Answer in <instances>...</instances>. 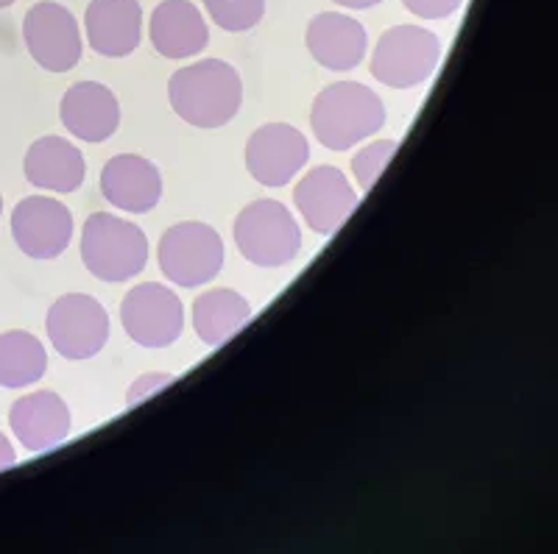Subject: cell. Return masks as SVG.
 <instances>
[{"mask_svg": "<svg viewBox=\"0 0 558 554\" xmlns=\"http://www.w3.org/2000/svg\"><path fill=\"white\" fill-rule=\"evenodd\" d=\"M168 98L184 123L196 128H221L241 112V73L221 59H202L173 73Z\"/></svg>", "mask_w": 558, "mask_h": 554, "instance_id": "cell-1", "label": "cell"}, {"mask_svg": "<svg viewBox=\"0 0 558 554\" xmlns=\"http://www.w3.org/2000/svg\"><path fill=\"white\" fill-rule=\"evenodd\" d=\"M311 126L324 148L349 151L386 126V107L366 84L336 82L316 95Z\"/></svg>", "mask_w": 558, "mask_h": 554, "instance_id": "cell-2", "label": "cell"}, {"mask_svg": "<svg viewBox=\"0 0 558 554\" xmlns=\"http://www.w3.org/2000/svg\"><path fill=\"white\" fill-rule=\"evenodd\" d=\"M82 259L101 282H126L146 271L148 237L137 223L96 212L82 229Z\"/></svg>", "mask_w": 558, "mask_h": 554, "instance_id": "cell-3", "label": "cell"}, {"mask_svg": "<svg viewBox=\"0 0 558 554\" xmlns=\"http://www.w3.org/2000/svg\"><path fill=\"white\" fill-rule=\"evenodd\" d=\"M235 246L257 268H282L302 251V229L286 204L274 198L252 201L235 218Z\"/></svg>", "mask_w": 558, "mask_h": 554, "instance_id": "cell-4", "label": "cell"}, {"mask_svg": "<svg viewBox=\"0 0 558 554\" xmlns=\"http://www.w3.org/2000/svg\"><path fill=\"white\" fill-rule=\"evenodd\" d=\"M441 62V39L422 26H393L372 53V76L391 89L425 84Z\"/></svg>", "mask_w": 558, "mask_h": 554, "instance_id": "cell-5", "label": "cell"}, {"mask_svg": "<svg viewBox=\"0 0 558 554\" xmlns=\"http://www.w3.org/2000/svg\"><path fill=\"white\" fill-rule=\"evenodd\" d=\"M159 268L179 287H198L221 273L223 239L207 223L184 221L159 237Z\"/></svg>", "mask_w": 558, "mask_h": 554, "instance_id": "cell-6", "label": "cell"}, {"mask_svg": "<svg viewBox=\"0 0 558 554\" xmlns=\"http://www.w3.org/2000/svg\"><path fill=\"white\" fill-rule=\"evenodd\" d=\"M45 329L64 359H89L109 341V312L87 293H68L48 309Z\"/></svg>", "mask_w": 558, "mask_h": 554, "instance_id": "cell-7", "label": "cell"}, {"mask_svg": "<svg viewBox=\"0 0 558 554\" xmlns=\"http://www.w3.org/2000/svg\"><path fill=\"white\" fill-rule=\"evenodd\" d=\"M121 323L137 346L166 348L182 337L184 307L171 287L143 282L123 298Z\"/></svg>", "mask_w": 558, "mask_h": 554, "instance_id": "cell-8", "label": "cell"}, {"mask_svg": "<svg viewBox=\"0 0 558 554\" xmlns=\"http://www.w3.org/2000/svg\"><path fill=\"white\" fill-rule=\"evenodd\" d=\"M23 39L34 62L48 73H68L82 62L84 42L78 20L62 3H34L23 17Z\"/></svg>", "mask_w": 558, "mask_h": 554, "instance_id": "cell-9", "label": "cell"}, {"mask_svg": "<svg viewBox=\"0 0 558 554\" xmlns=\"http://www.w3.org/2000/svg\"><path fill=\"white\" fill-rule=\"evenodd\" d=\"M307 159V137L288 123H266L246 143V168L263 187H286Z\"/></svg>", "mask_w": 558, "mask_h": 554, "instance_id": "cell-10", "label": "cell"}, {"mask_svg": "<svg viewBox=\"0 0 558 554\" xmlns=\"http://www.w3.org/2000/svg\"><path fill=\"white\" fill-rule=\"evenodd\" d=\"M12 234L32 259H57L73 239V214L51 196H28L14 207Z\"/></svg>", "mask_w": 558, "mask_h": 554, "instance_id": "cell-11", "label": "cell"}, {"mask_svg": "<svg viewBox=\"0 0 558 554\" xmlns=\"http://www.w3.org/2000/svg\"><path fill=\"white\" fill-rule=\"evenodd\" d=\"M293 201L305 218L307 229L316 234H332L349 214L357 209V193L349 184L347 173H341L332 164H318L302 176V182L293 189Z\"/></svg>", "mask_w": 558, "mask_h": 554, "instance_id": "cell-12", "label": "cell"}, {"mask_svg": "<svg viewBox=\"0 0 558 554\" xmlns=\"http://www.w3.org/2000/svg\"><path fill=\"white\" fill-rule=\"evenodd\" d=\"M101 196L121 212L146 214L162 198V173L151 159L121 153L104 164Z\"/></svg>", "mask_w": 558, "mask_h": 554, "instance_id": "cell-13", "label": "cell"}, {"mask_svg": "<svg viewBox=\"0 0 558 554\" xmlns=\"http://www.w3.org/2000/svg\"><path fill=\"white\" fill-rule=\"evenodd\" d=\"M84 32L89 48L101 57H132L143 39V7L137 0H89Z\"/></svg>", "mask_w": 558, "mask_h": 554, "instance_id": "cell-14", "label": "cell"}, {"mask_svg": "<svg viewBox=\"0 0 558 554\" xmlns=\"http://www.w3.org/2000/svg\"><path fill=\"white\" fill-rule=\"evenodd\" d=\"M59 118L73 137L104 143L121 126V103L107 84L78 82L64 93Z\"/></svg>", "mask_w": 558, "mask_h": 554, "instance_id": "cell-15", "label": "cell"}, {"mask_svg": "<svg viewBox=\"0 0 558 554\" xmlns=\"http://www.w3.org/2000/svg\"><path fill=\"white\" fill-rule=\"evenodd\" d=\"M307 51L332 73H347L363 62L368 48V37L363 23L341 12L316 14L307 26Z\"/></svg>", "mask_w": 558, "mask_h": 554, "instance_id": "cell-16", "label": "cell"}, {"mask_svg": "<svg viewBox=\"0 0 558 554\" xmlns=\"http://www.w3.org/2000/svg\"><path fill=\"white\" fill-rule=\"evenodd\" d=\"M9 427L28 452H48L70 435V409L53 391L28 393L12 404Z\"/></svg>", "mask_w": 558, "mask_h": 554, "instance_id": "cell-17", "label": "cell"}, {"mask_svg": "<svg viewBox=\"0 0 558 554\" xmlns=\"http://www.w3.org/2000/svg\"><path fill=\"white\" fill-rule=\"evenodd\" d=\"M154 51L166 59H191L207 48L209 26L191 0H162L148 26Z\"/></svg>", "mask_w": 558, "mask_h": 554, "instance_id": "cell-18", "label": "cell"}, {"mask_svg": "<svg viewBox=\"0 0 558 554\" xmlns=\"http://www.w3.org/2000/svg\"><path fill=\"white\" fill-rule=\"evenodd\" d=\"M26 178L37 189L51 193H76L87 176V162L78 146L64 137H39L23 159Z\"/></svg>", "mask_w": 558, "mask_h": 554, "instance_id": "cell-19", "label": "cell"}, {"mask_svg": "<svg viewBox=\"0 0 558 554\" xmlns=\"http://www.w3.org/2000/svg\"><path fill=\"white\" fill-rule=\"evenodd\" d=\"M252 318V307L241 293L229 287H216L196 298L193 304V329L204 346H221L232 334L241 332Z\"/></svg>", "mask_w": 558, "mask_h": 554, "instance_id": "cell-20", "label": "cell"}, {"mask_svg": "<svg viewBox=\"0 0 558 554\" xmlns=\"http://www.w3.org/2000/svg\"><path fill=\"white\" fill-rule=\"evenodd\" d=\"M48 368V354L32 332L12 329L0 334V387L20 391L39 382Z\"/></svg>", "mask_w": 558, "mask_h": 554, "instance_id": "cell-21", "label": "cell"}, {"mask_svg": "<svg viewBox=\"0 0 558 554\" xmlns=\"http://www.w3.org/2000/svg\"><path fill=\"white\" fill-rule=\"evenodd\" d=\"M204 9L221 32L243 34L260 23L266 0H204Z\"/></svg>", "mask_w": 558, "mask_h": 554, "instance_id": "cell-22", "label": "cell"}, {"mask_svg": "<svg viewBox=\"0 0 558 554\" xmlns=\"http://www.w3.org/2000/svg\"><path fill=\"white\" fill-rule=\"evenodd\" d=\"M393 153H397V143H393V139H377V143L361 148V151L352 157V173H355L357 187H361L363 193H368V189L375 187L377 178L383 176V171H386V164L391 162Z\"/></svg>", "mask_w": 558, "mask_h": 554, "instance_id": "cell-23", "label": "cell"}, {"mask_svg": "<svg viewBox=\"0 0 558 554\" xmlns=\"http://www.w3.org/2000/svg\"><path fill=\"white\" fill-rule=\"evenodd\" d=\"M168 384H173L171 373H143V377L129 387L126 407H137V404H143L146 398L157 396L159 391H166Z\"/></svg>", "mask_w": 558, "mask_h": 554, "instance_id": "cell-24", "label": "cell"}, {"mask_svg": "<svg viewBox=\"0 0 558 554\" xmlns=\"http://www.w3.org/2000/svg\"><path fill=\"white\" fill-rule=\"evenodd\" d=\"M408 12L422 20H447L463 7V0H402Z\"/></svg>", "mask_w": 558, "mask_h": 554, "instance_id": "cell-25", "label": "cell"}, {"mask_svg": "<svg viewBox=\"0 0 558 554\" xmlns=\"http://www.w3.org/2000/svg\"><path fill=\"white\" fill-rule=\"evenodd\" d=\"M14 460H17V454H14L12 441H9V438L3 435V432H0V471H7V468H12Z\"/></svg>", "mask_w": 558, "mask_h": 554, "instance_id": "cell-26", "label": "cell"}, {"mask_svg": "<svg viewBox=\"0 0 558 554\" xmlns=\"http://www.w3.org/2000/svg\"><path fill=\"white\" fill-rule=\"evenodd\" d=\"M332 3H338V7H343V9H375V7H380L383 0H332Z\"/></svg>", "mask_w": 558, "mask_h": 554, "instance_id": "cell-27", "label": "cell"}, {"mask_svg": "<svg viewBox=\"0 0 558 554\" xmlns=\"http://www.w3.org/2000/svg\"><path fill=\"white\" fill-rule=\"evenodd\" d=\"M12 3H14V0H0V9H9Z\"/></svg>", "mask_w": 558, "mask_h": 554, "instance_id": "cell-28", "label": "cell"}, {"mask_svg": "<svg viewBox=\"0 0 558 554\" xmlns=\"http://www.w3.org/2000/svg\"><path fill=\"white\" fill-rule=\"evenodd\" d=\"M0 212H3V196H0Z\"/></svg>", "mask_w": 558, "mask_h": 554, "instance_id": "cell-29", "label": "cell"}]
</instances>
